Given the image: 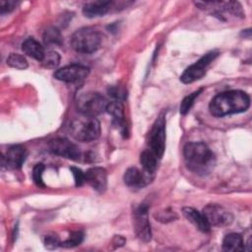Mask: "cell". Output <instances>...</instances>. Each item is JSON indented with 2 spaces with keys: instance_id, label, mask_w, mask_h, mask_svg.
Returning <instances> with one entry per match:
<instances>
[{
  "instance_id": "obj_26",
  "label": "cell",
  "mask_w": 252,
  "mask_h": 252,
  "mask_svg": "<svg viewBox=\"0 0 252 252\" xmlns=\"http://www.w3.org/2000/svg\"><path fill=\"white\" fill-rule=\"evenodd\" d=\"M44 170V165L42 163H37L34 165L33 169H32V179L34 181V183L38 186V187H43L44 183H43V179H42V173Z\"/></svg>"
},
{
  "instance_id": "obj_16",
  "label": "cell",
  "mask_w": 252,
  "mask_h": 252,
  "mask_svg": "<svg viewBox=\"0 0 252 252\" xmlns=\"http://www.w3.org/2000/svg\"><path fill=\"white\" fill-rule=\"evenodd\" d=\"M183 216L200 231L202 232H209L211 230V226L206 220L202 212L197 211L192 207H184L182 209Z\"/></svg>"
},
{
  "instance_id": "obj_25",
  "label": "cell",
  "mask_w": 252,
  "mask_h": 252,
  "mask_svg": "<svg viewBox=\"0 0 252 252\" xmlns=\"http://www.w3.org/2000/svg\"><path fill=\"white\" fill-rule=\"evenodd\" d=\"M83 238H84V233L82 231H74L70 234V236L67 240L61 242V246L66 247V248L78 246L83 241Z\"/></svg>"
},
{
  "instance_id": "obj_22",
  "label": "cell",
  "mask_w": 252,
  "mask_h": 252,
  "mask_svg": "<svg viewBox=\"0 0 252 252\" xmlns=\"http://www.w3.org/2000/svg\"><path fill=\"white\" fill-rule=\"evenodd\" d=\"M7 65L15 68V69H19V70H24L27 69L29 64L27 59L18 53H11L8 58H7Z\"/></svg>"
},
{
  "instance_id": "obj_18",
  "label": "cell",
  "mask_w": 252,
  "mask_h": 252,
  "mask_svg": "<svg viewBox=\"0 0 252 252\" xmlns=\"http://www.w3.org/2000/svg\"><path fill=\"white\" fill-rule=\"evenodd\" d=\"M22 49L25 54L39 62H41L45 53L42 45L32 37H29L23 42Z\"/></svg>"
},
{
  "instance_id": "obj_31",
  "label": "cell",
  "mask_w": 252,
  "mask_h": 252,
  "mask_svg": "<svg viewBox=\"0 0 252 252\" xmlns=\"http://www.w3.org/2000/svg\"><path fill=\"white\" fill-rule=\"evenodd\" d=\"M108 93L109 95L114 97L116 100H121L126 97V91L121 87H111Z\"/></svg>"
},
{
  "instance_id": "obj_8",
  "label": "cell",
  "mask_w": 252,
  "mask_h": 252,
  "mask_svg": "<svg viewBox=\"0 0 252 252\" xmlns=\"http://www.w3.org/2000/svg\"><path fill=\"white\" fill-rule=\"evenodd\" d=\"M149 145L150 150L158 158L163 156L165 150V119L163 116H159L154 123L150 132Z\"/></svg>"
},
{
  "instance_id": "obj_23",
  "label": "cell",
  "mask_w": 252,
  "mask_h": 252,
  "mask_svg": "<svg viewBox=\"0 0 252 252\" xmlns=\"http://www.w3.org/2000/svg\"><path fill=\"white\" fill-rule=\"evenodd\" d=\"M60 55L58 52L49 50L44 53L43 59L41 60V65L47 69H53L59 65Z\"/></svg>"
},
{
  "instance_id": "obj_29",
  "label": "cell",
  "mask_w": 252,
  "mask_h": 252,
  "mask_svg": "<svg viewBox=\"0 0 252 252\" xmlns=\"http://www.w3.org/2000/svg\"><path fill=\"white\" fill-rule=\"evenodd\" d=\"M18 2L14 1V0H2L0 1V13L2 15L7 14L12 12L13 10H15V8L17 7Z\"/></svg>"
},
{
  "instance_id": "obj_27",
  "label": "cell",
  "mask_w": 252,
  "mask_h": 252,
  "mask_svg": "<svg viewBox=\"0 0 252 252\" xmlns=\"http://www.w3.org/2000/svg\"><path fill=\"white\" fill-rule=\"evenodd\" d=\"M155 218L161 222H167V221H171L175 219H177L176 214L171 211V210H163L161 212H157L155 214Z\"/></svg>"
},
{
  "instance_id": "obj_12",
  "label": "cell",
  "mask_w": 252,
  "mask_h": 252,
  "mask_svg": "<svg viewBox=\"0 0 252 252\" xmlns=\"http://www.w3.org/2000/svg\"><path fill=\"white\" fill-rule=\"evenodd\" d=\"M27 156L28 152L25 147L21 145H14L7 150L5 155L2 156V164L11 169L20 168L25 162Z\"/></svg>"
},
{
  "instance_id": "obj_20",
  "label": "cell",
  "mask_w": 252,
  "mask_h": 252,
  "mask_svg": "<svg viewBox=\"0 0 252 252\" xmlns=\"http://www.w3.org/2000/svg\"><path fill=\"white\" fill-rule=\"evenodd\" d=\"M158 158L151 150H145L140 155V162L144 170L151 174H153L158 167Z\"/></svg>"
},
{
  "instance_id": "obj_5",
  "label": "cell",
  "mask_w": 252,
  "mask_h": 252,
  "mask_svg": "<svg viewBox=\"0 0 252 252\" xmlns=\"http://www.w3.org/2000/svg\"><path fill=\"white\" fill-rule=\"evenodd\" d=\"M105 97L95 92L80 94L76 98V108L81 115L95 117L105 110L107 105Z\"/></svg>"
},
{
  "instance_id": "obj_7",
  "label": "cell",
  "mask_w": 252,
  "mask_h": 252,
  "mask_svg": "<svg viewBox=\"0 0 252 252\" xmlns=\"http://www.w3.org/2000/svg\"><path fill=\"white\" fill-rule=\"evenodd\" d=\"M202 214L204 215L206 220L210 224V226L222 227L229 225L233 220L232 214L226 210L224 207L218 204H209L207 205Z\"/></svg>"
},
{
  "instance_id": "obj_2",
  "label": "cell",
  "mask_w": 252,
  "mask_h": 252,
  "mask_svg": "<svg viewBox=\"0 0 252 252\" xmlns=\"http://www.w3.org/2000/svg\"><path fill=\"white\" fill-rule=\"evenodd\" d=\"M183 156L187 167L195 173H207L215 164V155L203 142H191L185 145Z\"/></svg>"
},
{
  "instance_id": "obj_30",
  "label": "cell",
  "mask_w": 252,
  "mask_h": 252,
  "mask_svg": "<svg viewBox=\"0 0 252 252\" xmlns=\"http://www.w3.org/2000/svg\"><path fill=\"white\" fill-rule=\"evenodd\" d=\"M70 170L72 171L73 173V176H74V180H75V185L77 187H80L82 186L86 181H85V173L78 167H75V166H72L70 167Z\"/></svg>"
},
{
  "instance_id": "obj_1",
  "label": "cell",
  "mask_w": 252,
  "mask_h": 252,
  "mask_svg": "<svg viewBox=\"0 0 252 252\" xmlns=\"http://www.w3.org/2000/svg\"><path fill=\"white\" fill-rule=\"evenodd\" d=\"M250 106V97L243 91L232 90L217 94L209 104V110L215 117L241 113Z\"/></svg>"
},
{
  "instance_id": "obj_21",
  "label": "cell",
  "mask_w": 252,
  "mask_h": 252,
  "mask_svg": "<svg viewBox=\"0 0 252 252\" xmlns=\"http://www.w3.org/2000/svg\"><path fill=\"white\" fill-rule=\"evenodd\" d=\"M43 41L45 44H61L63 37L61 32L54 27L47 28L43 32Z\"/></svg>"
},
{
  "instance_id": "obj_17",
  "label": "cell",
  "mask_w": 252,
  "mask_h": 252,
  "mask_svg": "<svg viewBox=\"0 0 252 252\" xmlns=\"http://www.w3.org/2000/svg\"><path fill=\"white\" fill-rule=\"evenodd\" d=\"M111 1H91L83 6V14L88 18H95L105 15L111 8Z\"/></svg>"
},
{
  "instance_id": "obj_15",
  "label": "cell",
  "mask_w": 252,
  "mask_h": 252,
  "mask_svg": "<svg viewBox=\"0 0 252 252\" xmlns=\"http://www.w3.org/2000/svg\"><path fill=\"white\" fill-rule=\"evenodd\" d=\"M105 110L112 116V123L119 128L122 135L127 134V126L125 124L124 106L120 100H114L108 102Z\"/></svg>"
},
{
  "instance_id": "obj_19",
  "label": "cell",
  "mask_w": 252,
  "mask_h": 252,
  "mask_svg": "<svg viewBox=\"0 0 252 252\" xmlns=\"http://www.w3.org/2000/svg\"><path fill=\"white\" fill-rule=\"evenodd\" d=\"M221 248L226 252H237L245 249V243L241 234L231 232L224 236L222 240Z\"/></svg>"
},
{
  "instance_id": "obj_24",
  "label": "cell",
  "mask_w": 252,
  "mask_h": 252,
  "mask_svg": "<svg viewBox=\"0 0 252 252\" xmlns=\"http://www.w3.org/2000/svg\"><path fill=\"white\" fill-rule=\"evenodd\" d=\"M202 92H203V89H200V90L192 93L191 94H188L187 96H185L183 98V100L181 101V104H180V113L181 114H186L189 112V110L191 109V107L194 104L195 99L199 96V94Z\"/></svg>"
},
{
  "instance_id": "obj_3",
  "label": "cell",
  "mask_w": 252,
  "mask_h": 252,
  "mask_svg": "<svg viewBox=\"0 0 252 252\" xmlns=\"http://www.w3.org/2000/svg\"><path fill=\"white\" fill-rule=\"evenodd\" d=\"M70 42L72 48L78 53L91 54L98 49L101 43V35L94 28H81L72 34Z\"/></svg>"
},
{
  "instance_id": "obj_4",
  "label": "cell",
  "mask_w": 252,
  "mask_h": 252,
  "mask_svg": "<svg viewBox=\"0 0 252 252\" xmlns=\"http://www.w3.org/2000/svg\"><path fill=\"white\" fill-rule=\"evenodd\" d=\"M70 133L79 142L94 141L100 135V123L95 117L82 115L71 122Z\"/></svg>"
},
{
  "instance_id": "obj_28",
  "label": "cell",
  "mask_w": 252,
  "mask_h": 252,
  "mask_svg": "<svg viewBox=\"0 0 252 252\" xmlns=\"http://www.w3.org/2000/svg\"><path fill=\"white\" fill-rule=\"evenodd\" d=\"M43 242H44V246L50 250L56 249L57 247L61 246V241L56 235H46L44 237Z\"/></svg>"
},
{
  "instance_id": "obj_9",
  "label": "cell",
  "mask_w": 252,
  "mask_h": 252,
  "mask_svg": "<svg viewBox=\"0 0 252 252\" xmlns=\"http://www.w3.org/2000/svg\"><path fill=\"white\" fill-rule=\"evenodd\" d=\"M133 225L137 236L145 242L152 238L151 225L148 218V207L145 204L138 206L133 212Z\"/></svg>"
},
{
  "instance_id": "obj_14",
  "label": "cell",
  "mask_w": 252,
  "mask_h": 252,
  "mask_svg": "<svg viewBox=\"0 0 252 252\" xmlns=\"http://www.w3.org/2000/svg\"><path fill=\"white\" fill-rule=\"evenodd\" d=\"M152 174L137 167H129L124 173V182L127 186L133 188H142L148 185L152 180Z\"/></svg>"
},
{
  "instance_id": "obj_13",
  "label": "cell",
  "mask_w": 252,
  "mask_h": 252,
  "mask_svg": "<svg viewBox=\"0 0 252 252\" xmlns=\"http://www.w3.org/2000/svg\"><path fill=\"white\" fill-rule=\"evenodd\" d=\"M85 181L94 190L103 193L107 187V172L102 167H91L85 172Z\"/></svg>"
},
{
  "instance_id": "obj_11",
  "label": "cell",
  "mask_w": 252,
  "mask_h": 252,
  "mask_svg": "<svg viewBox=\"0 0 252 252\" xmlns=\"http://www.w3.org/2000/svg\"><path fill=\"white\" fill-rule=\"evenodd\" d=\"M89 73H90V69L88 67L79 65V64H71L56 70L53 76L58 81L66 82V83H74V82L84 80L85 78L88 77Z\"/></svg>"
},
{
  "instance_id": "obj_6",
  "label": "cell",
  "mask_w": 252,
  "mask_h": 252,
  "mask_svg": "<svg viewBox=\"0 0 252 252\" xmlns=\"http://www.w3.org/2000/svg\"><path fill=\"white\" fill-rule=\"evenodd\" d=\"M219 52L214 50L203 55L197 62L189 66L181 75L180 81L184 84H191L203 78L206 74L207 67L218 57Z\"/></svg>"
},
{
  "instance_id": "obj_10",
  "label": "cell",
  "mask_w": 252,
  "mask_h": 252,
  "mask_svg": "<svg viewBox=\"0 0 252 252\" xmlns=\"http://www.w3.org/2000/svg\"><path fill=\"white\" fill-rule=\"evenodd\" d=\"M48 147L52 154L62 158L72 160H79L81 158V151L78 146L66 138L52 139L49 141Z\"/></svg>"
}]
</instances>
